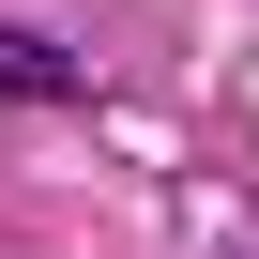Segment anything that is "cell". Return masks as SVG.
<instances>
[{"instance_id": "cell-1", "label": "cell", "mask_w": 259, "mask_h": 259, "mask_svg": "<svg viewBox=\"0 0 259 259\" xmlns=\"http://www.w3.org/2000/svg\"><path fill=\"white\" fill-rule=\"evenodd\" d=\"M0 92H76V61H61V46H31V31H0Z\"/></svg>"}]
</instances>
